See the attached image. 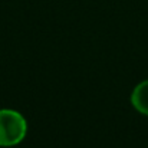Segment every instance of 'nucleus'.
Here are the masks:
<instances>
[{
  "mask_svg": "<svg viewBox=\"0 0 148 148\" xmlns=\"http://www.w3.org/2000/svg\"><path fill=\"white\" fill-rule=\"evenodd\" d=\"M27 134V121L16 109H0V147L9 148L20 144Z\"/></svg>",
  "mask_w": 148,
  "mask_h": 148,
  "instance_id": "obj_1",
  "label": "nucleus"
},
{
  "mask_svg": "<svg viewBox=\"0 0 148 148\" xmlns=\"http://www.w3.org/2000/svg\"><path fill=\"white\" fill-rule=\"evenodd\" d=\"M131 103L140 114L148 116V79L140 82L132 89Z\"/></svg>",
  "mask_w": 148,
  "mask_h": 148,
  "instance_id": "obj_2",
  "label": "nucleus"
}]
</instances>
